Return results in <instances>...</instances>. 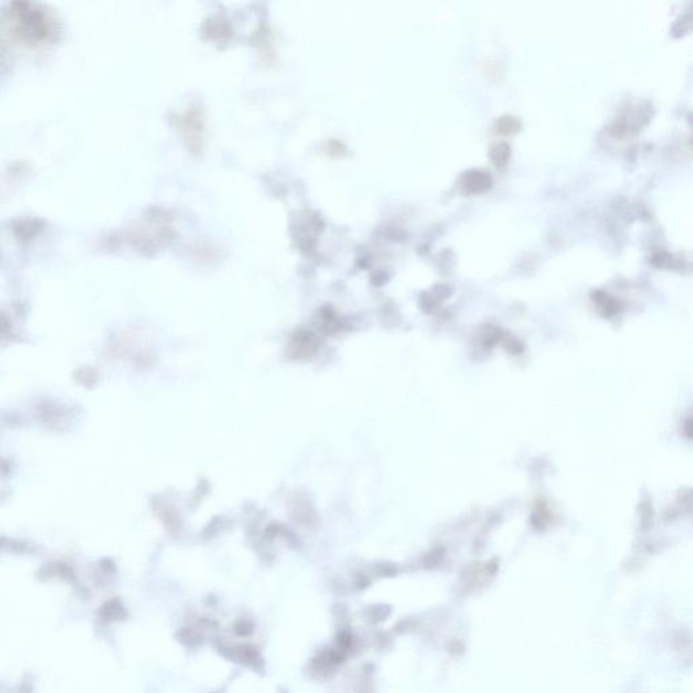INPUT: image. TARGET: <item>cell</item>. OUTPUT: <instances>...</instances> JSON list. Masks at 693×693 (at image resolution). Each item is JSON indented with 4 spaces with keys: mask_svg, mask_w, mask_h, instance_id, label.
<instances>
[{
    "mask_svg": "<svg viewBox=\"0 0 693 693\" xmlns=\"http://www.w3.org/2000/svg\"><path fill=\"white\" fill-rule=\"evenodd\" d=\"M490 176L488 175V172L485 171H479V170H473L466 172L463 175V187H465L466 191L469 193H479V191H484L490 185Z\"/></svg>",
    "mask_w": 693,
    "mask_h": 693,
    "instance_id": "cell-1",
    "label": "cell"
},
{
    "mask_svg": "<svg viewBox=\"0 0 693 693\" xmlns=\"http://www.w3.org/2000/svg\"><path fill=\"white\" fill-rule=\"evenodd\" d=\"M509 153H511V148L505 142L496 144L490 150V156L496 162V164H504L507 162V158L509 157Z\"/></svg>",
    "mask_w": 693,
    "mask_h": 693,
    "instance_id": "cell-2",
    "label": "cell"
},
{
    "mask_svg": "<svg viewBox=\"0 0 693 693\" xmlns=\"http://www.w3.org/2000/svg\"><path fill=\"white\" fill-rule=\"evenodd\" d=\"M497 126L502 133H508V131H515L519 127V122L513 117H502L497 121Z\"/></svg>",
    "mask_w": 693,
    "mask_h": 693,
    "instance_id": "cell-3",
    "label": "cell"
}]
</instances>
